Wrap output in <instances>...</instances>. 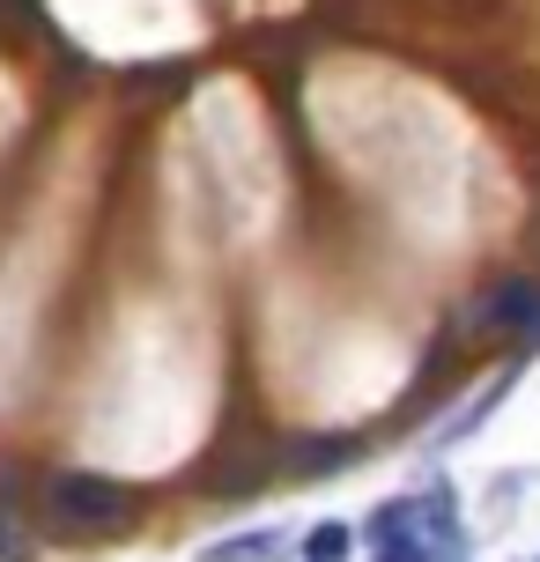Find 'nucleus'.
<instances>
[{
    "mask_svg": "<svg viewBox=\"0 0 540 562\" xmlns=\"http://www.w3.org/2000/svg\"><path fill=\"white\" fill-rule=\"evenodd\" d=\"M126 510H134V496L112 474H53L45 481V518L59 533H112V526H126Z\"/></svg>",
    "mask_w": 540,
    "mask_h": 562,
    "instance_id": "1",
    "label": "nucleus"
},
{
    "mask_svg": "<svg viewBox=\"0 0 540 562\" xmlns=\"http://www.w3.org/2000/svg\"><path fill=\"white\" fill-rule=\"evenodd\" d=\"M267 555H282L274 533H245V540H215L207 548V562H267Z\"/></svg>",
    "mask_w": 540,
    "mask_h": 562,
    "instance_id": "2",
    "label": "nucleus"
},
{
    "mask_svg": "<svg viewBox=\"0 0 540 562\" xmlns=\"http://www.w3.org/2000/svg\"><path fill=\"white\" fill-rule=\"evenodd\" d=\"M348 555V533H341V526H318V533H312V562H341Z\"/></svg>",
    "mask_w": 540,
    "mask_h": 562,
    "instance_id": "3",
    "label": "nucleus"
},
{
    "mask_svg": "<svg viewBox=\"0 0 540 562\" xmlns=\"http://www.w3.org/2000/svg\"><path fill=\"white\" fill-rule=\"evenodd\" d=\"M30 555V540L15 533V518H8V510H0V562H23Z\"/></svg>",
    "mask_w": 540,
    "mask_h": 562,
    "instance_id": "4",
    "label": "nucleus"
},
{
    "mask_svg": "<svg viewBox=\"0 0 540 562\" xmlns=\"http://www.w3.org/2000/svg\"><path fill=\"white\" fill-rule=\"evenodd\" d=\"M378 562H423V555H415V548H393V555H378Z\"/></svg>",
    "mask_w": 540,
    "mask_h": 562,
    "instance_id": "5",
    "label": "nucleus"
}]
</instances>
